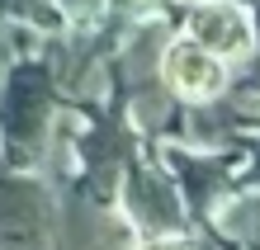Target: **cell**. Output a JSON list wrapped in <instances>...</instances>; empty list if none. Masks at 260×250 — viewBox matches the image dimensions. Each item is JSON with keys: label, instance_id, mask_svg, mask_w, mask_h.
Instances as JSON below:
<instances>
[{"label": "cell", "instance_id": "30bf717a", "mask_svg": "<svg viewBox=\"0 0 260 250\" xmlns=\"http://www.w3.org/2000/svg\"><path fill=\"white\" fill-rule=\"evenodd\" d=\"M255 180H260V161H255Z\"/></svg>", "mask_w": 260, "mask_h": 250}, {"label": "cell", "instance_id": "ba28073f", "mask_svg": "<svg viewBox=\"0 0 260 250\" xmlns=\"http://www.w3.org/2000/svg\"><path fill=\"white\" fill-rule=\"evenodd\" d=\"M114 5H123V10H147L151 0H114Z\"/></svg>", "mask_w": 260, "mask_h": 250}, {"label": "cell", "instance_id": "52a82bcc", "mask_svg": "<svg viewBox=\"0 0 260 250\" xmlns=\"http://www.w3.org/2000/svg\"><path fill=\"white\" fill-rule=\"evenodd\" d=\"M57 5H62L67 14H95V10H100V0H57Z\"/></svg>", "mask_w": 260, "mask_h": 250}, {"label": "cell", "instance_id": "277c9868", "mask_svg": "<svg viewBox=\"0 0 260 250\" xmlns=\"http://www.w3.org/2000/svg\"><path fill=\"white\" fill-rule=\"evenodd\" d=\"M128 208L142 227L151 231H166L180 222V198H175V184H166L161 175L151 170H133L128 175Z\"/></svg>", "mask_w": 260, "mask_h": 250}, {"label": "cell", "instance_id": "6da1fadb", "mask_svg": "<svg viewBox=\"0 0 260 250\" xmlns=\"http://www.w3.org/2000/svg\"><path fill=\"white\" fill-rule=\"evenodd\" d=\"M48 104H52V76L48 66H19L14 81L5 90V104H0V123H5V137L14 147L34 142L48 123Z\"/></svg>", "mask_w": 260, "mask_h": 250}, {"label": "cell", "instance_id": "9c48e42d", "mask_svg": "<svg viewBox=\"0 0 260 250\" xmlns=\"http://www.w3.org/2000/svg\"><path fill=\"white\" fill-rule=\"evenodd\" d=\"M151 250H185V245H151Z\"/></svg>", "mask_w": 260, "mask_h": 250}, {"label": "cell", "instance_id": "5b68a950", "mask_svg": "<svg viewBox=\"0 0 260 250\" xmlns=\"http://www.w3.org/2000/svg\"><path fill=\"white\" fill-rule=\"evenodd\" d=\"M38 217V194L19 180H0V231H24Z\"/></svg>", "mask_w": 260, "mask_h": 250}, {"label": "cell", "instance_id": "3957f363", "mask_svg": "<svg viewBox=\"0 0 260 250\" xmlns=\"http://www.w3.org/2000/svg\"><path fill=\"white\" fill-rule=\"evenodd\" d=\"M189 38L199 48H208L213 57H232V52L246 48L251 24H246V14L237 5H227V0H204V5L189 14Z\"/></svg>", "mask_w": 260, "mask_h": 250}, {"label": "cell", "instance_id": "7a4b0ae2", "mask_svg": "<svg viewBox=\"0 0 260 250\" xmlns=\"http://www.w3.org/2000/svg\"><path fill=\"white\" fill-rule=\"evenodd\" d=\"M161 76L171 81V90L180 95H218L222 90V61L213 57L208 48H199V43H171V48L161 52Z\"/></svg>", "mask_w": 260, "mask_h": 250}, {"label": "cell", "instance_id": "8992f818", "mask_svg": "<svg viewBox=\"0 0 260 250\" xmlns=\"http://www.w3.org/2000/svg\"><path fill=\"white\" fill-rule=\"evenodd\" d=\"M0 5H5L10 14H28V19H43V24L52 19V10H48V0H0Z\"/></svg>", "mask_w": 260, "mask_h": 250}]
</instances>
